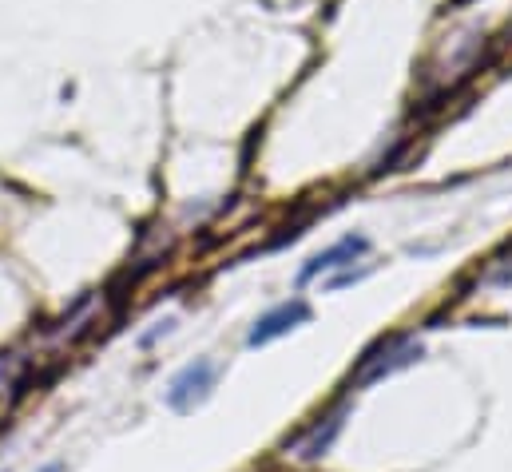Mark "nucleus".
I'll return each instance as SVG.
<instances>
[{
    "label": "nucleus",
    "instance_id": "obj_3",
    "mask_svg": "<svg viewBox=\"0 0 512 472\" xmlns=\"http://www.w3.org/2000/svg\"><path fill=\"white\" fill-rule=\"evenodd\" d=\"M306 322H310V306H306L302 298H286V302L270 306L255 326H251L247 346H251V350H262V346H270V342H278V338L294 334V330H298V326H306Z\"/></svg>",
    "mask_w": 512,
    "mask_h": 472
},
{
    "label": "nucleus",
    "instance_id": "obj_5",
    "mask_svg": "<svg viewBox=\"0 0 512 472\" xmlns=\"http://www.w3.org/2000/svg\"><path fill=\"white\" fill-rule=\"evenodd\" d=\"M346 405L342 409H334V413H326V417H318V425L306 433V437H298V445H294V457L302 461V465H314V461H322L330 449H334V441H338V433H342V425H346Z\"/></svg>",
    "mask_w": 512,
    "mask_h": 472
},
{
    "label": "nucleus",
    "instance_id": "obj_2",
    "mask_svg": "<svg viewBox=\"0 0 512 472\" xmlns=\"http://www.w3.org/2000/svg\"><path fill=\"white\" fill-rule=\"evenodd\" d=\"M413 357H421L417 338L397 334V338H389V342H382V346H374L370 354L362 357V365H358V373H354V385H374V381H382V377H389V373L405 369Z\"/></svg>",
    "mask_w": 512,
    "mask_h": 472
},
{
    "label": "nucleus",
    "instance_id": "obj_4",
    "mask_svg": "<svg viewBox=\"0 0 512 472\" xmlns=\"http://www.w3.org/2000/svg\"><path fill=\"white\" fill-rule=\"evenodd\" d=\"M370 250V242L362 235H346L342 242H334L330 250H322V254H314L302 270H298V286H306V282H314V278H322V274H330V270H342V266H350L354 258H362Z\"/></svg>",
    "mask_w": 512,
    "mask_h": 472
},
{
    "label": "nucleus",
    "instance_id": "obj_1",
    "mask_svg": "<svg viewBox=\"0 0 512 472\" xmlns=\"http://www.w3.org/2000/svg\"><path fill=\"white\" fill-rule=\"evenodd\" d=\"M215 381H219V365H215L211 357H195V361H187V365L167 381V405H171L175 413H191V409H199V405L211 397Z\"/></svg>",
    "mask_w": 512,
    "mask_h": 472
},
{
    "label": "nucleus",
    "instance_id": "obj_6",
    "mask_svg": "<svg viewBox=\"0 0 512 472\" xmlns=\"http://www.w3.org/2000/svg\"><path fill=\"white\" fill-rule=\"evenodd\" d=\"M40 472H64V465H44Z\"/></svg>",
    "mask_w": 512,
    "mask_h": 472
}]
</instances>
